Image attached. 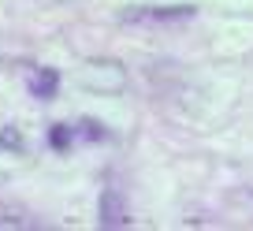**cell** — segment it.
<instances>
[{
	"instance_id": "1",
	"label": "cell",
	"mask_w": 253,
	"mask_h": 231,
	"mask_svg": "<svg viewBox=\"0 0 253 231\" xmlns=\"http://www.w3.org/2000/svg\"><path fill=\"white\" fill-rule=\"evenodd\" d=\"M82 82H86L89 90H108V93H116V90H123L126 75L119 64H112V60H89L86 71H82Z\"/></svg>"
},
{
	"instance_id": "2",
	"label": "cell",
	"mask_w": 253,
	"mask_h": 231,
	"mask_svg": "<svg viewBox=\"0 0 253 231\" xmlns=\"http://www.w3.org/2000/svg\"><path fill=\"white\" fill-rule=\"evenodd\" d=\"M101 224L104 228H123L126 224V205H123L116 186H108V190L101 194Z\"/></svg>"
},
{
	"instance_id": "3",
	"label": "cell",
	"mask_w": 253,
	"mask_h": 231,
	"mask_svg": "<svg viewBox=\"0 0 253 231\" xmlns=\"http://www.w3.org/2000/svg\"><path fill=\"white\" fill-rule=\"evenodd\" d=\"M56 82H60V79H56V71L41 67V71H38V75L30 79V90H34L38 97H52V93H56Z\"/></svg>"
},
{
	"instance_id": "4",
	"label": "cell",
	"mask_w": 253,
	"mask_h": 231,
	"mask_svg": "<svg viewBox=\"0 0 253 231\" xmlns=\"http://www.w3.org/2000/svg\"><path fill=\"white\" fill-rule=\"evenodd\" d=\"M0 228H34V220H26V213H19V209H4L0 205Z\"/></svg>"
},
{
	"instance_id": "5",
	"label": "cell",
	"mask_w": 253,
	"mask_h": 231,
	"mask_svg": "<svg viewBox=\"0 0 253 231\" xmlns=\"http://www.w3.org/2000/svg\"><path fill=\"white\" fill-rule=\"evenodd\" d=\"M0 149H23V135H19V127L0 131Z\"/></svg>"
},
{
	"instance_id": "6",
	"label": "cell",
	"mask_w": 253,
	"mask_h": 231,
	"mask_svg": "<svg viewBox=\"0 0 253 231\" xmlns=\"http://www.w3.org/2000/svg\"><path fill=\"white\" fill-rule=\"evenodd\" d=\"M52 145H56V149L71 145V131H67V127H52Z\"/></svg>"
}]
</instances>
